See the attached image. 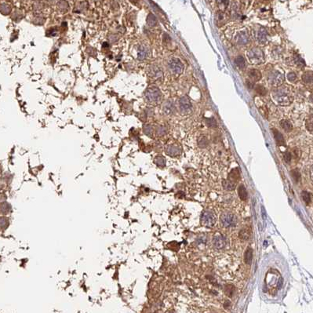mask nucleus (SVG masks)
Masks as SVG:
<instances>
[{
    "instance_id": "16",
    "label": "nucleus",
    "mask_w": 313,
    "mask_h": 313,
    "mask_svg": "<svg viewBox=\"0 0 313 313\" xmlns=\"http://www.w3.org/2000/svg\"><path fill=\"white\" fill-rule=\"evenodd\" d=\"M166 153L171 156H176L181 153V149L178 148L177 146L170 145L166 148Z\"/></svg>"
},
{
    "instance_id": "13",
    "label": "nucleus",
    "mask_w": 313,
    "mask_h": 313,
    "mask_svg": "<svg viewBox=\"0 0 313 313\" xmlns=\"http://www.w3.org/2000/svg\"><path fill=\"white\" fill-rule=\"evenodd\" d=\"M175 106L171 101H166L162 105V111L164 113L167 115L173 114L174 112Z\"/></svg>"
},
{
    "instance_id": "29",
    "label": "nucleus",
    "mask_w": 313,
    "mask_h": 313,
    "mask_svg": "<svg viewBox=\"0 0 313 313\" xmlns=\"http://www.w3.org/2000/svg\"><path fill=\"white\" fill-rule=\"evenodd\" d=\"M206 124L207 125V126L210 127V128H214V127H217V123L216 119L214 118H210V119H206Z\"/></svg>"
},
{
    "instance_id": "33",
    "label": "nucleus",
    "mask_w": 313,
    "mask_h": 313,
    "mask_svg": "<svg viewBox=\"0 0 313 313\" xmlns=\"http://www.w3.org/2000/svg\"><path fill=\"white\" fill-rule=\"evenodd\" d=\"M155 162L156 165L158 166H164L166 164V160L163 157L157 156L156 158H155Z\"/></svg>"
},
{
    "instance_id": "30",
    "label": "nucleus",
    "mask_w": 313,
    "mask_h": 313,
    "mask_svg": "<svg viewBox=\"0 0 313 313\" xmlns=\"http://www.w3.org/2000/svg\"><path fill=\"white\" fill-rule=\"evenodd\" d=\"M10 205L7 203H2L1 204V212L2 214H7L8 212L10 210Z\"/></svg>"
},
{
    "instance_id": "32",
    "label": "nucleus",
    "mask_w": 313,
    "mask_h": 313,
    "mask_svg": "<svg viewBox=\"0 0 313 313\" xmlns=\"http://www.w3.org/2000/svg\"><path fill=\"white\" fill-rule=\"evenodd\" d=\"M143 130H144V133L148 136H151L153 132L152 126H150V125H144L143 126Z\"/></svg>"
},
{
    "instance_id": "34",
    "label": "nucleus",
    "mask_w": 313,
    "mask_h": 313,
    "mask_svg": "<svg viewBox=\"0 0 313 313\" xmlns=\"http://www.w3.org/2000/svg\"><path fill=\"white\" fill-rule=\"evenodd\" d=\"M301 195H302L303 200L305 202L306 204L310 203V202H311V195H310L308 192H305V191H304V192H302Z\"/></svg>"
},
{
    "instance_id": "44",
    "label": "nucleus",
    "mask_w": 313,
    "mask_h": 313,
    "mask_svg": "<svg viewBox=\"0 0 313 313\" xmlns=\"http://www.w3.org/2000/svg\"><path fill=\"white\" fill-rule=\"evenodd\" d=\"M311 178L313 179V166L311 167Z\"/></svg>"
},
{
    "instance_id": "10",
    "label": "nucleus",
    "mask_w": 313,
    "mask_h": 313,
    "mask_svg": "<svg viewBox=\"0 0 313 313\" xmlns=\"http://www.w3.org/2000/svg\"><path fill=\"white\" fill-rule=\"evenodd\" d=\"M235 42L239 45H245L249 42V35L246 30H241L235 36Z\"/></svg>"
},
{
    "instance_id": "31",
    "label": "nucleus",
    "mask_w": 313,
    "mask_h": 313,
    "mask_svg": "<svg viewBox=\"0 0 313 313\" xmlns=\"http://www.w3.org/2000/svg\"><path fill=\"white\" fill-rule=\"evenodd\" d=\"M291 175L292 177L294 178V180L296 182H298L301 179V174H300V172L297 169H294L291 171Z\"/></svg>"
},
{
    "instance_id": "37",
    "label": "nucleus",
    "mask_w": 313,
    "mask_h": 313,
    "mask_svg": "<svg viewBox=\"0 0 313 313\" xmlns=\"http://www.w3.org/2000/svg\"><path fill=\"white\" fill-rule=\"evenodd\" d=\"M156 133L157 134H158L159 136H162L166 133V129L162 126H159L157 127L156 129Z\"/></svg>"
},
{
    "instance_id": "19",
    "label": "nucleus",
    "mask_w": 313,
    "mask_h": 313,
    "mask_svg": "<svg viewBox=\"0 0 313 313\" xmlns=\"http://www.w3.org/2000/svg\"><path fill=\"white\" fill-rule=\"evenodd\" d=\"M253 260V250L250 247L246 249L244 254V261L246 265H250Z\"/></svg>"
},
{
    "instance_id": "38",
    "label": "nucleus",
    "mask_w": 313,
    "mask_h": 313,
    "mask_svg": "<svg viewBox=\"0 0 313 313\" xmlns=\"http://www.w3.org/2000/svg\"><path fill=\"white\" fill-rule=\"evenodd\" d=\"M287 78L290 82H294L297 80V75H296L295 73L294 72H289L287 74Z\"/></svg>"
},
{
    "instance_id": "22",
    "label": "nucleus",
    "mask_w": 313,
    "mask_h": 313,
    "mask_svg": "<svg viewBox=\"0 0 313 313\" xmlns=\"http://www.w3.org/2000/svg\"><path fill=\"white\" fill-rule=\"evenodd\" d=\"M280 126H281L282 128L285 130L286 132H290L291 131L292 129H293V126H292L291 123L286 119H283V120H281L280 122Z\"/></svg>"
},
{
    "instance_id": "21",
    "label": "nucleus",
    "mask_w": 313,
    "mask_h": 313,
    "mask_svg": "<svg viewBox=\"0 0 313 313\" xmlns=\"http://www.w3.org/2000/svg\"><path fill=\"white\" fill-rule=\"evenodd\" d=\"M238 192H239V196L241 200L242 201H246V199H247V192L246 190V188L244 187V185H239V187L238 189Z\"/></svg>"
},
{
    "instance_id": "43",
    "label": "nucleus",
    "mask_w": 313,
    "mask_h": 313,
    "mask_svg": "<svg viewBox=\"0 0 313 313\" xmlns=\"http://www.w3.org/2000/svg\"><path fill=\"white\" fill-rule=\"evenodd\" d=\"M309 100H310V101L313 102V94H311V96H310V97H309Z\"/></svg>"
},
{
    "instance_id": "20",
    "label": "nucleus",
    "mask_w": 313,
    "mask_h": 313,
    "mask_svg": "<svg viewBox=\"0 0 313 313\" xmlns=\"http://www.w3.org/2000/svg\"><path fill=\"white\" fill-rule=\"evenodd\" d=\"M251 231L249 228H244L239 231V238L242 240H247L250 237Z\"/></svg>"
},
{
    "instance_id": "36",
    "label": "nucleus",
    "mask_w": 313,
    "mask_h": 313,
    "mask_svg": "<svg viewBox=\"0 0 313 313\" xmlns=\"http://www.w3.org/2000/svg\"><path fill=\"white\" fill-rule=\"evenodd\" d=\"M199 144L200 147H202V148H205V147H206V146H207V144H208V141H207V138L205 137H200L199 140Z\"/></svg>"
},
{
    "instance_id": "2",
    "label": "nucleus",
    "mask_w": 313,
    "mask_h": 313,
    "mask_svg": "<svg viewBox=\"0 0 313 313\" xmlns=\"http://www.w3.org/2000/svg\"><path fill=\"white\" fill-rule=\"evenodd\" d=\"M144 98L150 104H157L162 99V93L155 86H150L144 92Z\"/></svg>"
},
{
    "instance_id": "25",
    "label": "nucleus",
    "mask_w": 313,
    "mask_h": 313,
    "mask_svg": "<svg viewBox=\"0 0 313 313\" xmlns=\"http://www.w3.org/2000/svg\"><path fill=\"white\" fill-rule=\"evenodd\" d=\"M294 63H295L296 65L298 66L299 68H303L304 66H305V62H304V59H303L301 56L295 55V57H294Z\"/></svg>"
},
{
    "instance_id": "6",
    "label": "nucleus",
    "mask_w": 313,
    "mask_h": 313,
    "mask_svg": "<svg viewBox=\"0 0 313 313\" xmlns=\"http://www.w3.org/2000/svg\"><path fill=\"white\" fill-rule=\"evenodd\" d=\"M221 222L225 228L235 227L237 224V217L232 214L225 213L221 216Z\"/></svg>"
},
{
    "instance_id": "14",
    "label": "nucleus",
    "mask_w": 313,
    "mask_h": 313,
    "mask_svg": "<svg viewBox=\"0 0 313 313\" xmlns=\"http://www.w3.org/2000/svg\"><path fill=\"white\" fill-rule=\"evenodd\" d=\"M262 75L260 71L257 69H252L249 71V78L251 82H256L261 80Z\"/></svg>"
},
{
    "instance_id": "4",
    "label": "nucleus",
    "mask_w": 313,
    "mask_h": 313,
    "mask_svg": "<svg viewBox=\"0 0 313 313\" xmlns=\"http://www.w3.org/2000/svg\"><path fill=\"white\" fill-rule=\"evenodd\" d=\"M168 68L174 75H181L184 71V64L179 59L173 58L168 62Z\"/></svg>"
},
{
    "instance_id": "42",
    "label": "nucleus",
    "mask_w": 313,
    "mask_h": 313,
    "mask_svg": "<svg viewBox=\"0 0 313 313\" xmlns=\"http://www.w3.org/2000/svg\"><path fill=\"white\" fill-rule=\"evenodd\" d=\"M282 284H283V279H280L279 280V282H278V287H279V288H280V287L282 286Z\"/></svg>"
},
{
    "instance_id": "40",
    "label": "nucleus",
    "mask_w": 313,
    "mask_h": 313,
    "mask_svg": "<svg viewBox=\"0 0 313 313\" xmlns=\"http://www.w3.org/2000/svg\"><path fill=\"white\" fill-rule=\"evenodd\" d=\"M232 292H233V287L231 286H230V285H228V286H226V289H225V293L228 296V297H231V295H232Z\"/></svg>"
},
{
    "instance_id": "28",
    "label": "nucleus",
    "mask_w": 313,
    "mask_h": 313,
    "mask_svg": "<svg viewBox=\"0 0 313 313\" xmlns=\"http://www.w3.org/2000/svg\"><path fill=\"white\" fill-rule=\"evenodd\" d=\"M254 90L255 91L257 92V94L259 95H261V96H264V95L266 94V89H265V87H264L262 85H256L255 86V87H254Z\"/></svg>"
},
{
    "instance_id": "27",
    "label": "nucleus",
    "mask_w": 313,
    "mask_h": 313,
    "mask_svg": "<svg viewBox=\"0 0 313 313\" xmlns=\"http://www.w3.org/2000/svg\"><path fill=\"white\" fill-rule=\"evenodd\" d=\"M302 80L306 83H311L313 82V75L310 72H305L302 75Z\"/></svg>"
},
{
    "instance_id": "45",
    "label": "nucleus",
    "mask_w": 313,
    "mask_h": 313,
    "mask_svg": "<svg viewBox=\"0 0 313 313\" xmlns=\"http://www.w3.org/2000/svg\"><path fill=\"white\" fill-rule=\"evenodd\" d=\"M130 1H131L132 2H134V3H135V2H137V1H138V0H130Z\"/></svg>"
},
{
    "instance_id": "24",
    "label": "nucleus",
    "mask_w": 313,
    "mask_h": 313,
    "mask_svg": "<svg viewBox=\"0 0 313 313\" xmlns=\"http://www.w3.org/2000/svg\"><path fill=\"white\" fill-rule=\"evenodd\" d=\"M235 64L238 66L239 68H241V69L245 68L246 61L242 56H238V57L235 59Z\"/></svg>"
},
{
    "instance_id": "15",
    "label": "nucleus",
    "mask_w": 313,
    "mask_h": 313,
    "mask_svg": "<svg viewBox=\"0 0 313 313\" xmlns=\"http://www.w3.org/2000/svg\"><path fill=\"white\" fill-rule=\"evenodd\" d=\"M148 49L146 48L145 46H139L138 50H137V58H138L139 60L142 61V60H144V59H145L146 57H148Z\"/></svg>"
},
{
    "instance_id": "3",
    "label": "nucleus",
    "mask_w": 313,
    "mask_h": 313,
    "mask_svg": "<svg viewBox=\"0 0 313 313\" xmlns=\"http://www.w3.org/2000/svg\"><path fill=\"white\" fill-rule=\"evenodd\" d=\"M247 58L251 64H260L265 61V54L262 50L254 47L247 52Z\"/></svg>"
},
{
    "instance_id": "11",
    "label": "nucleus",
    "mask_w": 313,
    "mask_h": 313,
    "mask_svg": "<svg viewBox=\"0 0 313 313\" xmlns=\"http://www.w3.org/2000/svg\"><path fill=\"white\" fill-rule=\"evenodd\" d=\"M213 243H214V246L217 249H222L226 245V239L223 235H217L214 238V240H213Z\"/></svg>"
},
{
    "instance_id": "35",
    "label": "nucleus",
    "mask_w": 313,
    "mask_h": 313,
    "mask_svg": "<svg viewBox=\"0 0 313 313\" xmlns=\"http://www.w3.org/2000/svg\"><path fill=\"white\" fill-rule=\"evenodd\" d=\"M217 1V5L219 6V7L221 8V9H225L228 5V0H216Z\"/></svg>"
},
{
    "instance_id": "26",
    "label": "nucleus",
    "mask_w": 313,
    "mask_h": 313,
    "mask_svg": "<svg viewBox=\"0 0 313 313\" xmlns=\"http://www.w3.org/2000/svg\"><path fill=\"white\" fill-rule=\"evenodd\" d=\"M147 23L149 26L151 27H154L157 25V19L155 17V15L152 14V13H150L148 14V17H147Z\"/></svg>"
},
{
    "instance_id": "12",
    "label": "nucleus",
    "mask_w": 313,
    "mask_h": 313,
    "mask_svg": "<svg viewBox=\"0 0 313 313\" xmlns=\"http://www.w3.org/2000/svg\"><path fill=\"white\" fill-rule=\"evenodd\" d=\"M258 40L261 44H266L268 42V32L265 28H261L258 32Z\"/></svg>"
},
{
    "instance_id": "1",
    "label": "nucleus",
    "mask_w": 313,
    "mask_h": 313,
    "mask_svg": "<svg viewBox=\"0 0 313 313\" xmlns=\"http://www.w3.org/2000/svg\"><path fill=\"white\" fill-rule=\"evenodd\" d=\"M273 99L279 104L280 105H289L292 101H293V97L290 95V90L288 88L285 87H279L277 90L273 92L272 94Z\"/></svg>"
},
{
    "instance_id": "7",
    "label": "nucleus",
    "mask_w": 313,
    "mask_h": 313,
    "mask_svg": "<svg viewBox=\"0 0 313 313\" xmlns=\"http://www.w3.org/2000/svg\"><path fill=\"white\" fill-rule=\"evenodd\" d=\"M216 222L214 214L210 211L203 212L201 216V224L205 227H213Z\"/></svg>"
},
{
    "instance_id": "41",
    "label": "nucleus",
    "mask_w": 313,
    "mask_h": 313,
    "mask_svg": "<svg viewBox=\"0 0 313 313\" xmlns=\"http://www.w3.org/2000/svg\"><path fill=\"white\" fill-rule=\"evenodd\" d=\"M283 158H284V160L286 161V162H290V160H291V154L288 151L284 153V155H283Z\"/></svg>"
},
{
    "instance_id": "5",
    "label": "nucleus",
    "mask_w": 313,
    "mask_h": 313,
    "mask_svg": "<svg viewBox=\"0 0 313 313\" xmlns=\"http://www.w3.org/2000/svg\"><path fill=\"white\" fill-rule=\"evenodd\" d=\"M269 82L273 86H279L284 82V76L278 71H272L269 75Z\"/></svg>"
},
{
    "instance_id": "9",
    "label": "nucleus",
    "mask_w": 313,
    "mask_h": 313,
    "mask_svg": "<svg viewBox=\"0 0 313 313\" xmlns=\"http://www.w3.org/2000/svg\"><path fill=\"white\" fill-rule=\"evenodd\" d=\"M148 74L151 78H155V79L161 78L163 76V71L159 67L156 65H151L148 67Z\"/></svg>"
},
{
    "instance_id": "23",
    "label": "nucleus",
    "mask_w": 313,
    "mask_h": 313,
    "mask_svg": "<svg viewBox=\"0 0 313 313\" xmlns=\"http://www.w3.org/2000/svg\"><path fill=\"white\" fill-rule=\"evenodd\" d=\"M223 187L224 189L228 191L234 190L235 188V183L232 182L230 180H224V181H223Z\"/></svg>"
},
{
    "instance_id": "17",
    "label": "nucleus",
    "mask_w": 313,
    "mask_h": 313,
    "mask_svg": "<svg viewBox=\"0 0 313 313\" xmlns=\"http://www.w3.org/2000/svg\"><path fill=\"white\" fill-rule=\"evenodd\" d=\"M272 132H273V135H274L275 139H276V141L279 145H283L285 143L284 138H283V136L282 135V134L279 131H278L276 129H273L272 130Z\"/></svg>"
},
{
    "instance_id": "39",
    "label": "nucleus",
    "mask_w": 313,
    "mask_h": 313,
    "mask_svg": "<svg viewBox=\"0 0 313 313\" xmlns=\"http://www.w3.org/2000/svg\"><path fill=\"white\" fill-rule=\"evenodd\" d=\"M0 224H1L2 228H7V226L9 225V221H8V219L6 218V217H2V218H1V221H0Z\"/></svg>"
},
{
    "instance_id": "8",
    "label": "nucleus",
    "mask_w": 313,
    "mask_h": 313,
    "mask_svg": "<svg viewBox=\"0 0 313 313\" xmlns=\"http://www.w3.org/2000/svg\"><path fill=\"white\" fill-rule=\"evenodd\" d=\"M179 108L183 114H189L192 111V104L187 97H182L179 101Z\"/></svg>"
},
{
    "instance_id": "18",
    "label": "nucleus",
    "mask_w": 313,
    "mask_h": 313,
    "mask_svg": "<svg viewBox=\"0 0 313 313\" xmlns=\"http://www.w3.org/2000/svg\"><path fill=\"white\" fill-rule=\"evenodd\" d=\"M230 181H231L234 183H236V181H238L240 179V174H239V171L238 170V169H234L230 172L229 177H228Z\"/></svg>"
}]
</instances>
